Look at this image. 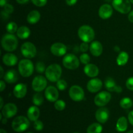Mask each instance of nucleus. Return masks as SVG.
<instances>
[{"label":"nucleus","instance_id":"55","mask_svg":"<svg viewBox=\"0 0 133 133\" xmlns=\"http://www.w3.org/2000/svg\"><path fill=\"white\" fill-rule=\"evenodd\" d=\"M74 133H79V132H74Z\"/></svg>","mask_w":133,"mask_h":133},{"label":"nucleus","instance_id":"17","mask_svg":"<svg viewBox=\"0 0 133 133\" xmlns=\"http://www.w3.org/2000/svg\"><path fill=\"white\" fill-rule=\"evenodd\" d=\"M109 118V111L107 108H99L96 112V118L100 123H105Z\"/></svg>","mask_w":133,"mask_h":133},{"label":"nucleus","instance_id":"21","mask_svg":"<svg viewBox=\"0 0 133 133\" xmlns=\"http://www.w3.org/2000/svg\"><path fill=\"white\" fill-rule=\"evenodd\" d=\"M103 48L102 44L98 41H94L90 45V51L94 57H99L103 53Z\"/></svg>","mask_w":133,"mask_h":133},{"label":"nucleus","instance_id":"54","mask_svg":"<svg viewBox=\"0 0 133 133\" xmlns=\"http://www.w3.org/2000/svg\"><path fill=\"white\" fill-rule=\"evenodd\" d=\"M130 1H131V3H132V4H133V0H130Z\"/></svg>","mask_w":133,"mask_h":133},{"label":"nucleus","instance_id":"34","mask_svg":"<svg viewBox=\"0 0 133 133\" xmlns=\"http://www.w3.org/2000/svg\"><path fill=\"white\" fill-rule=\"evenodd\" d=\"M68 87V84L66 81L64 79H59L57 82V87L58 90L62 91L66 89Z\"/></svg>","mask_w":133,"mask_h":133},{"label":"nucleus","instance_id":"37","mask_svg":"<svg viewBox=\"0 0 133 133\" xmlns=\"http://www.w3.org/2000/svg\"><path fill=\"white\" fill-rule=\"evenodd\" d=\"M34 128L35 130L38 131H40L44 129V124H43L42 122L40 120H36L35 122H34Z\"/></svg>","mask_w":133,"mask_h":133},{"label":"nucleus","instance_id":"38","mask_svg":"<svg viewBox=\"0 0 133 133\" xmlns=\"http://www.w3.org/2000/svg\"><path fill=\"white\" fill-rule=\"evenodd\" d=\"M31 1L35 5L41 7V6H44L46 5L48 0H31Z\"/></svg>","mask_w":133,"mask_h":133},{"label":"nucleus","instance_id":"6","mask_svg":"<svg viewBox=\"0 0 133 133\" xmlns=\"http://www.w3.org/2000/svg\"><path fill=\"white\" fill-rule=\"evenodd\" d=\"M112 6L116 10L122 14H127L131 9L130 0H113Z\"/></svg>","mask_w":133,"mask_h":133},{"label":"nucleus","instance_id":"32","mask_svg":"<svg viewBox=\"0 0 133 133\" xmlns=\"http://www.w3.org/2000/svg\"><path fill=\"white\" fill-rule=\"evenodd\" d=\"M6 29L9 33L14 34V32H17L18 29L16 23H14V22H10L6 26Z\"/></svg>","mask_w":133,"mask_h":133},{"label":"nucleus","instance_id":"20","mask_svg":"<svg viewBox=\"0 0 133 133\" xmlns=\"http://www.w3.org/2000/svg\"><path fill=\"white\" fill-rule=\"evenodd\" d=\"M84 71L87 76L94 78L98 75L99 70L96 65L94 64H88L84 66Z\"/></svg>","mask_w":133,"mask_h":133},{"label":"nucleus","instance_id":"13","mask_svg":"<svg viewBox=\"0 0 133 133\" xmlns=\"http://www.w3.org/2000/svg\"><path fill=\"white\" fill-rule=\"evenodd\" d=\"M50 51L53 55L57 57H62L66 53L67 47L62 43H55L51 46Z\"/></svg>","mask_w":133,"mask_h":133},{"label":"nucleus","instance_id":"45","mask_svg":"<svg viewBox=\"0 0 133 133\" xmlns=\"http://www.w3.org/2000/svg\"><path fill=\"white\" fill-rule=\"evenodd\" d=\"M5 87H6V85H5V83H4V81H0V91L1 92H3L4 90V89L5 88Z\"/></svg>","mask_w":133,"mask_h":133},{"label":"nucleus","instance_id":"11","mask_svg":"<svg viewBox=\"0 0 133 133\" xmlns=\"http://www.w3.org/2000/svg\"><path fill=\"white\" fill-rule=\"evenodd\" d=\"M47 87V80L44 77L38 75L34 78L32 82V89L37 92H42Z\"/></svg>","mask_w":133,"mask_h":133},{"label":"nucleus","instance_id":"39","mask_svg":"<svg viewBox=\"0 0 133 133\" xmlns=\"http://www.w3.org/2000/svg\"><path fill=\"white\" fill-rule=\"evenodd\" d=\"M3 10L5 11L6 13H7V14H12L13 12V11H14V7H13V6L12 5L7 3L3 6Z\"/></svg>","mask_w":133,"mask_h":133},{"label":"nucleus","instance_id":"16","mask_svg":"<svg viewBox=\"0 0 133 133\" xmlns=\"http://www.w3.org/2000/svg\"><path fill=\"white\" fill-rule=\"evenodd\" d=\"M45 97L50 102H55L58 98V92L57 88L49 86L45 89Z\"/></svg>","mask_w":133,"mask_h":133},{"label":"nucleus","instance_id":"12","mask_svg":"<svg viewBox=\"0 0 133 133\" xmlns=\"http://www.w3.org/2000/svg\"><path fill=\"white\" fill-rule=\"evenodd\" d=\"M18 111V108L16 105L14 103H7L3 107L2 109V114L4 118H10L16 114Z\"/></svg>","mask_w":133,"mask_h":133},{"label":"nucleus","instance_id":"23","mask_svg":"<svg viewBox=\"0 0 133 133\" xmlns=\"http://www.w3.org/2000/svg\"><path fill=\"white\" fill-rule=\"evenodd\" d=\"M18 57L12 53H6L3 57V62L8 66H13L16 64Z\"/></svg>","mask_w":133,"mask_h":133},{"label":"nucleus","instance_id":"7","mask_svg":"<svg viewBox=\"0 0 133 133\" xmlns=\"http://www.w3.org/2000/svg\"><path fill=\"white\" fill-rule=\"evenodd\" d=\"M62 64L66 68L69 70H75L79 66V61L74 54L66 55L62 60Z\"/></svg>","mask_w":133,"mask_h":133},{"label":"nucleus","instance_id":"56","mask_svg":"<svg viewBox=\"0 0 133 133\" xmlns=\"http://www.w3.org/2000/svg\"><path fill=\"white\" fill-rule=\"evenodd\" d=\"M27 133H32V132H27Z\"/></svg>","mask_w":133,"mask_h":133},{"label":"nucleus","instance_id":"31","mask_svg":"<svg viewBox=\"0 0 133 133\" xmlns=\"http://www.w3.org/2000/svg\"><path fill=\"white\" fill-rule=\"evenodd\" d=\"M43 102H44V97L41 94L36 93L32 97V103L34 105L36 106H40L42 105Z\"/></svg>","mask_w":133,"mask_h":133},{"label":"nucleus","instance_id":"28","mask_svg":"<svg viewBox=\"0 0 133 133\" xmlns=\"http://www.w3.org/2000/svg\"><path fill=\"white\" fill-rule=\"evenodd\" d=\"M129 61V55L127 52L125 51H122L119 53L118 55V57H117L116 62L118 65L122 66L125 65Z\"/></svg>","mask_w":133,"mask_h":133},{"label":"nucleus","instance_id":"10","mask_svg":"<svg viewBox=\"0 0 133 133\" xmlns=\"http://www.w3.org/2000/svg\"><path fill=\"white\" fill-rule=\"evenodd\" d=\"M110 99H111V94L109 92L103 91L96 95L94 98V103L97 106L102 107L107 105Z\"/></svg>","mask_w":133,"mask_h":133},{"label":"nucleus","instance_id":"19","mask_svg":"<svg viewBox=\"0 0 133 133\" xmlns=\"http://www.w3.org/2000/svg\"><path fill=\"white\" fill-rule=\"evenodd\" d=\"M13 94L16 98H23L27 94V86L23 83L16 84L13 90Z\"/></svg>","mask_w":133,"mask_h":133},{"label":"nucleus","instance_id":"22","mask_svg":"<svg viewBox=\"0 0 133 133\" xmlns=\"http://www.w3.org/2000/svg\"><path fill=\"white\" fill-rule=\"evenodd\" d=\"M18 74L15 70H10L6 71V74L4 75V80L8 83H16L18 80Z\"/></svg>","mask_w":133,"mask_h":133},{"label":"nucleus","instance_id":"35","mask_svg":"<svg viewBox=\"0 0 133 133\" xmlns=\"http://www.w3.org/2000/svg\"><path fill=\"white\" fill-rule=\"evenodd\" d=\"M80 61L83 64H88L90 61V57L87 53H83L80 56Z\"/></svg>","mask_w":133,"mask_h":133},{"label":"nucleus","instance_id":"26","mask_svg":"<svg viewBox=\"0 0 133 133\" xmlns=\"http://www.w3.org/2000/svg\"><path fill=\"white\" fill-rule=\"evenodd\" d=\"M128 123L125 117L122 116L118 119L116 123V130L118 132H124L127 129Z\"/></svg>","mask_w":133,"mask_h":133},{"label":"nucleus","instance_id":"2","mask_svg":"<svg viewBox=\"0 0 133 133\" xmlns=\"http://www.w3.org/2000/svg\"><path fill=\"white\" fill-rule=\"evenodd\" d=\"M47 79L51 82H57L62 75V68L59 64H53L48 66L45 71Z\"/></svg>","mask_w":133,"mask_h":133},{"label":"nucleus","instance_id":"9","mask_svg":"<svg viewBox=\"0 0 133 133\" xmlns=\"http://www.w3.org/2000/svg\"><path fill=\"white\" fill-rule=\"evenodd\" d=\"M70 97L73 101H81L84 99V92L83 88L78 85H74L69 90Z\"/></svg>","mask_w":133,"mask_h":133},{"label":"nucleus","instance_id":"15","mask_svg":"<svg viewBox=\"0 0 133 133\" xmlns=\"http://www.w3.org/2000/svg\"><path fill=\"white\" fill-rule=\"evenodd\" d=\"M113 13V9L109 4H104L101 5L99 9V16L103 19H109Z\"/></svg>","mask_w":133,"mask_h":133},{"label":"nucleus","instance_id":"41","mask_svg":"<svg viewBox=\"0 0 133 133\" xmlns=\"http://www.w3.org/2000/svg\"><path fill=\"white\" fill-rule=\"evenodd\" d=\"M88 49H90L89 46L88 45V43L87 42H83L80 45V50L82 52H87V51L88 50Z\"/></svg>","mask_w":133,"mask_h":133},{"label":"nucleus","instance_id":"30","mask_svg":"<svg viewBox=\"0 0 133 133\" xmlns=\"http://www.w3.org/2000/svg\"><path fill=\"white\" fill-rule=\"evenodd\" d=\"M132 101L129 97H124L119 102L121 107L124 109H128L132 106Z\"/></svg>","mask_w":133,"mask_h":133},{"label":"nucleus","instance_id":"43","mask_svg":"<svg viewBox=\"0 0 133 133\" xmlns=\"http://www.w3.org/2000/svg\"><path fill=\"white\" fill-rule=\"evenodd\" d=\"M128 119L130 123L133 125V110L130 112L128 114Z\"/></svg>","mask_w":133,"mask_h":133},{"label":"nucleus","instance_id":"18","mask_svg":"<svg viewBox=\"0 0 133 133\" xmlns=\"http://www.w3.org/2000/svg\"><path fill=\"white\" fill-rule=\"evenodd\" d=\"M105 87L109 92H116L117 93H121L122 92V87L117 85L115 81L109 77L105 79Z\"/></svg>","mask_w":133,"mask_h":133},{"label":"nucleus","instance_id":"40","mask_svg":"<svg viewBox=\"0 0 133 133\" xmlns=\"http://www.w3.org/2000/svg\"><path fill=\"white\" fill-rule=\"evenodd\" d=\"M126 87L129 90L133 91V77L127 79L126 81Z\"/></svg>","mask_w":133,"mask_h":133},{"label":"nucleus","instance_id":"4","mask_svg":"<svg viewBox=\"0 0 133 133\" xmlns=\"http://www.w3.org/2000/svg\"><path fill=\"white\" fill-rule=\"evenodd\" d=\"M30 125L29 120L26 117L18 116L13 120L12 127L13 130L17 132H22L27 130Z\"/></svg>","mask_w":133,"mask_h":133},{"label":"nucleus","instance_id":"29","mask_svg":"<svg viewBox=\"0 0 133 133\" xmlns=\"http://www.w3.org/2000/svg\"><path fill=\"white\" fill-rule=\"evenodd\" d=\"M103 131V127L101 124L94 123L87 128V133H101Z\"/></svg>","mask_w":133,"mask_h":133},{"label":"nucleus","instance_id":"50","mask_svg":"<svg viewBox=\"0 0 133 133\" xmlns=\"http://www.w3.org/2000/svg\"><path fill=\"white\" fill-rule=\"evenodd\" d=\"M0 68H1V75H0V78H3V69L2 66H1Z\"/></svg>","mask_w":133,"mask_h":133},{"label":"nucleus","instance_id":"48","mask_svg":"<svg viewBox=\"0 0 133 133\" xmlns=\"http://www.w3.org/2000/svg\"><path fill=\"white\" fill-rule=\"evenodd\" d=\"M29 0H16L17 2L19 4H25L29 2Z\"/></svg>","mask_w":133,"mask_h":133},{"label":"nucleus","instance_id":"53","mask_svg":"<svg viewBox=\"0 0 133 133\" xmlns=\"http://www.w3.org/2000/svg\"><path fill=\"white\" fill-rule=\"evenodd\" d=\"M127 133H133V131H129L128 132H127Z\"/></svg>","mask_w":133,"mask_h":133},{"label":"nucleus","instance_id":"52","mask_svg":"<svg viewBox=\"0 0 133 133\" xmlns=\"http://www.w3.org/2000/svg\"><path fill=\"white\" fill-rule=\"evenodd\" d=\"M0 133H6V131H5L4 129H1V130H0Z\"/></svg>","mask_w":133,"mask_h":133},{"label":"nucleus","instance_id":"51","mask_svg":"<svg viewBox=\"0 0 133 133\" xmlns=\"http://www.w3.org/2000/svg\"><path fill=\"white\" fill-rule=\"evenodd\" d=\"M7 118H4V119H2V123H3V124H5V123H6V122H7Z\"/></svg>","mask_w":133,"mask_h":133},{"label":"nucleus","instance_id":"27","mask_svg":"<svg viewBox=\"0 0 133 133\" xmlns=\"http://www.w3.org/2000/svg\"><path fill=\"white\" fill-rule=\"evenodd\" d=\"M17 36L20 39H27V38L29 37L31 35V31L26 26H22L19 27L16 32Z\"/></svg>","mask_w":133,"mask_h":133},{"label":"nucleus","instance_id":"49","mask_svg":"<svg viewBox=\"0 0 133 133\" xmlns=\"http://www.w3.org/2000/svg\"><path fill=\"white\" fill-rule=\"evenodd\" d=\"M0 100H1V105H0V109H2L3 107V100L2 97H0Z\"/></svg>","mask_w":133,"mask_h":133},{"label":"nucleus","instance_id":"36","mask_svg":"<svg viewBox=\"0 0 133 133\" xmlns=\"http://www.w3.org/2000/svg\"><path fill=\"white\" fill-rule=\"evenodd\" d=\"M36 70L37 72L42 74V73L45 71L46 69H45V66L44 64V62H38L36 63Z\"/></svg>","mask_w":133,"mask_h":133},{"label":"nucleus","instance_id":"3","mask_svg":"<svg viewBox=\"0 0 133 133\" xmlns=\"http://www.w3.org/2000/svg\"><path fill=\"white\" fill-rule=\"evenodd\" d=\"M78 36L83 42L89 43L94 39L95 32L90 26L84 25L80 27L78 30Z\"/></svg>","mask_w":133,"mask_h":133},{"label":"nucleus","instance_id":"46","mask_svg":"<svg viewBox=\"0 0 133 133\" xmlns=\"http://www.w3.org/2000/svg\"><path fill=\"white\" fill-rule=\"evenodd\" d=\"M128 19L130 22L133 23V10H132L131 12H130L129 14Z\"/></svg>","mask_w":133,"mask_h":133},{"label":"nucleus","instance_id":"5","mask_svg":"<svg viewBox=\"0 0 133 133\" xmlns=\"http://www.w3.org/2000/svg\"><path fill=\"white\" fill-rule=\"evenodd\" d=\"M18 70L22 77H29L33 73L34 65L30 60L23 59L19 62Z\"/></svg>","mask_w":133,"mask_h":133},{"label":"nucleus","instance_id":"44","mask_svg":"<svg viewBox=\"0 0 133 133\" xmlns=\"http://www.w3.org/2000/svg\"><path fill=\"white\" fill-rule=\"evenodd\" d=\"M77 2V0H66V3L69 6H73Z\"/></svg>","mask_w":133,"mask_h":133},{"label":"nucleus","instance_id":"47","mask_svg":"<svg viewBox=\"0 0 133 133\" xmlns=\"http://www.w3.org/2000/svg\"><path fill=\"white\" fill-rule=\"evenodd\" d=\"M6 2H7V0H0V6L1 7H3L6 4H7Z\"/></svg>","mask_w":133,"mask_h":133},{"label":"nucleus","instance_id":"8","mask_svg":"<svg viewBox=\"0 0 133 133\" xmlns=\"http://www.w3.org/2000/svg\"><path fill=\"white\" fill-rule=\"evenodd\" d=\"M21 52L23 57L27 58H32L36 54V48L32 43L27 42L21 47Z\"/></svg>","mask_w":133,"mask_h":133},{"label":"nucleus","instance_id":"33","mask_svg":"<svg viewBox=\"0 0 133 133\" xmlns=\"http://www.w3.org/2000/svg\"><path fill=\"white\" fill-rule=\"evenodd\" d=\"M55 108L58 111H62L66 108V103L62 100H57L55 102Z\"/></svg>","mask_w":133,"mask_h":133},{"label":"nucleus","instance_id":"25","mask_svg":"<svg viewBox=\"0 0 133 133\" xmlns=\"http://www.w3.org/2000/svg\"><path fill=\"white\" fill-rule=\"evenodd\" d=\"M40 19V13L38 10H32L29 13L27 20L30 24H35L39 22Z\"/></svg>","mask_w":133,"mask_h":133},{"label":"nucleus","instance_id":"14","mask_svg":"<svg viewBox=\"0 0 133 133\" xmlns=\"http://www.w3.org/2000/svg\"><path fill=\"white\" fill-rule=\"evenodd\" d=\"M103 87V82L101 79L94 78L87 83V89L91 93H96L99 92Z\"/></svg>","mask_w":133,"mask_h":133},{"label":"nucleus","instance_id":"24","mask_svg":"<svg viewBox=\"0 0 133 133\" xmlns=\"http://www.w3.org/2000/svg\"><path fill=\"white\" fill-rule=\"evenodd\" d=\"M40 116V110L36 106H32L29 107L27 110V117L32 122L37 120Z\"/></svg>","mask_w":133,"mask_h":133},{"label":"nucleus","instance_id":"42","mask_svg":"<svg viewBox=\"0 0 133 133\" xmlns=\"http://www.w3.org/2000/svg\"><path fill=\"white\" fill-rule=\"evenodd\" d=\"M9 15H10V14H7V13H6L5 11H3V10L1 11V18H2V19H4V20H7V19L9 17Z\"/></svg>","mask_w":133,"mask_h":133},{"label":"nucleus","instance_id":"1","mask_svg":"<svg viewBox=\"0 0 133 133\" xmlns=\"http://www.w3.org/2000/svg\"><path fill=\"white\" fill-rule=\"evenodd\" d=\"M18 45V39L13 34H6L1 39V45L3 48L8 52H12L15 51Z\"/></svg>","mask_w":133,"mask_h":133}]
</instances>
